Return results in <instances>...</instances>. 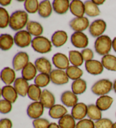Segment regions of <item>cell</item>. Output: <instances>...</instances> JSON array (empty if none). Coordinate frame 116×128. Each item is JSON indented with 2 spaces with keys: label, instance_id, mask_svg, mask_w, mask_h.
I'll return each mask as SVG.
<instances>
[{
  "label": "cell",
  "instance_id": "836d02e7",
  "mask_svg": "<svg viewBox=\"0 0 116 128\" xmlns=\"http://www.w3.org/2000/svg\"><path fill=\"white\" fill-rule=\"evenodd\" d=\"M85 14L88 16L95 17L99 15L100 10L98 6L93 2L92 1H87L84 2Z\"/></svg>",
  "mask_w": 116,
  "mask_h": 128
},
{
  "label": "cell",
  "instance_id": "7c38bea8",
  "mask_svg": "<svg viewBox=\"0 0 116 128\" xmlns=\"http://www.w3.org/2000/svg\"><path fill=\"white\" fill-rule=\"evenodd\" d=\"M52 62L55 67L62 70L68 69L70 64V60L68 57L61 52H57L53 56Z\"/></svg>",
  "mask_w": 116,
  "mask_h": 128
},
{
  "label": "cell",
  "instance_id": "8d00e7d4",
  "mask_svg": "<svg viewBox=\"0 0 116 128\" xmlns=\"http://www.w3.org/2000/svg\"><path fill=\"white\" fill-rule=\"evenodd\" d=\"M66 72L68 78L74 81L80 79L83 74V70L81 68L74 66H69L66 70Z\"/></svg>",
  "mask_w": 116,
  "mask_h": 128
},
{
  "label": "cell",
  "instance_id": "74e56055",
  "mask_svg": "<svg viewBox=\"0 0 116 128\" xmlns=\"http://www.w3.org/2000/svg\"><path fill=\"white\" fill-rule=\"evenodd\" d=\"M50 75L46 74H40L37 75L34 80L35 84L40 88H44L48 86L50 82Z\"/></svg>",
  "mask_w": 116,
  "mask_h": 128
},
{
  "label": "cell",
  "instance_id": "30bf717a",
  "mask_svg": "<svg viewBox=\"0 0 116 128\" xmlns=\"http://www.w3.org/2000/svg\"><path fill=\"white\" fill-rule=\"evenodd\" d=\"M71 42L74 47L78 48H86L88 45V38L83 32H75L71 35Z\"/></svg>",
  "mask_w": 116,
  "mask_h": 128
},
{
  "label": "cell",
  "instance_id": "7dc6e473",
  "mask_svg": "<svg viewBox=\"0 0 116 128\" xmlns=\"http://www.w3.org/2000/svg\"><path fill=\"white\" fill-rule=\"evenodd\" d=\"M11 0H0V4L3 6H6L11 4Z\"/></svg>",
  "mask_w": 116,
  "mask_h": 128
},
{
  "label": "cell",
  "instance_id": "d590c367",
  "mask_svg": "<svg viewBox=\"0 0 116 128\" xmlns=\"http://www.w3.org/2000/svg\"><path fill=\"white\" fill-rule=\"evenodd\" d=\"M87 116L93 121L99 120L102 118L101 111L96 104H90L88 106Z\"/></svg>",
  "mask_w": 116,
  "mask_h": 128
},
{
  "label": "cell",
  "instance_id": "ac0fdd59",
  "mask_svg": "<svg viewBox=\"0 0 116 128\" xmlns=\"http://www.w3.org/2000/svg\"><path fill=\"white\" fill-rule=\"evenodd\" d=\"M14 87L20 96L25 97L28 93L30 87L28 81L23 78H19L14 82Z\"/></svg>",
  "mask_w": 116,
  "mask_h": 128
},
{
  "label": "cell",
  "instance_id": "ffe728a7",
  "mask_svg": "<svg viewBox=\"0 0 116 128\" xmlns=\"http://www.w3.org/2000/svg\"><path fill=\"white\" fill-rule=\"evenodd\" d=\"M52 43L55 48H60L66 44L68 41V36L67 33L64 30H57L52 36Z\"/></svg>",
  "mask_w": 116,
  "mask_h": 128
},
{
  "label": "cell",
  "instance_id": "7402d4cb",
  "mask_svg": "<svg viewBox=\"0 0 116 128\" xmlns=\"http://www.w3.org/2000/svg\"><path fill=\"white\" fill-rule=\"evenodd\" d=\"M15 72L14 70L10 67H5L1 70V78L3 82L6 85H10L15 82Z\"/></svg>",
  "mask_w": 116,
  "mask_h": 128
},
{
  "label": "cell",
  "instance_id": "7a4b0ae2",
  "mask_svg": "<svg viewBox=\"0 0 116 128\" xmlns=\"http://www.w3.org/2000/svg\"><path fill=\"white\" fill-rule=\"evenodd\" d=\"M52 42L46 37L38 36L32 39L31 46L36 52L40 54H46L52 50Z\"/></svg>",
  "mask_w": 116,
  "mask_h": 128
},
{
  "label": "cell",
  "instance_id": "3957f363",
  "mask_svg": "<svg viewBox=\"0 0 116 128\" xmlns=\"http://www.w3.org/2000/svg\"><path fill=\"white\" fill-rule=\"evenodd\" d=\"M112 48V41L107 35H102L97 37L95 42L96 52L100 56H106L110 52Z\"/></svg>",
  "mask_w": 116,
  "mask_h": 128
},
{
  "label": "cell",
  "instance_id": "4316f807",
  "mask_svg": "<svg viewBox=\"0 0 116 128\" xmlns=\"http://www.w3.org/2000/svg\"><path fill=\"white\" fill-rule=\"evenodd\" d=\"M27 31L35 37L41 36L43 33V27L40 23L35 21H30L26 26Z\"/></svg>",
  "mask_w": 116,
  "mask_h": 128
},
{
  "label": "cell",
  "instance_id": "52a82bcc",
  "mask_svg": "<svg viewBox=\"0 0 116 128\" xmlns=\"http://www.w3.org/2000/svg\"><path fill=\"white\" fill-rule=\"evenodd\" d=\"M29 63V56L26 52H20L13 59V67L16 71L22 70Z\"/></svg>",
  "mask_w": 116,
  "mask_h": 128
},
{
  "label": "cell",
  "instance_id": "7bdbcfd3",
  "mask_svg": "<svg viewBox=\"0 0 116 128\" xmlns=\"http://www.w3.org/2000/svg\"><path fill=\"white\" fill-rule=\"evenodd\" d=\"M12 110V103L5 99L0 101V112L3 114H7Z\"/></svg>",
  "mask_w": 116,
  "mask_h": 128
},
{
  "label": "cell",
  "instance_id": "9a60e30c",
  "mask_svg": "<svg viewBox=\"0 0 116 128\" xmlns=\"http://www.w3.org/2000/svg\"><path fill=\"white\" fill-rule=\"evenodd\" d=\"M1 95L4 99L12 103H14L18 96V94L16 90L12 85L4 86L1 89Z\"/></svg>",
  "mask_w": 116,
  "mask_h": 128
},
{
  "label": "cell",
  "instance_id": "ab89813d",
  "mask_svg": "<svg viewBox=\"0 0 116 128\" xmlns=\"http://www.w3.org/2000/svg\"><path fill=\"white\" fill-rule=\"evenodd\" d=\"M10 16L5 8H0V27L5 28L9 25Z\"/></svg>",
  "mask_w": 116,
  "mask_h": 128
},
{
  "label": "cell",
  "instance_id": "1f68e13d",
  "mask_svg": "<svg viewBox=\"0 0 116 128\" xmlns=\"http://www.w3.org/2000/svg\"><path fill=\"white\" fill-rule=\"evenodd\" d=\"M69 59L73 66L80 67L83 63L84 59L81 52L77 50H71L69 52Z\"/></svg>",
  "mask_w": 116,
  "mask_h": 128
},
{
  "label": "cell",
  "instance_id": "816d5d0a",
  "mask_svg": "<svg viewBox=\"0 0 116 128\" xmlns=\"http://www.w3.org/2000/svg\"><path fill=\"white\" fill-rule=\"evenodd\" d=\"M113 88V90H114V92H115V93H116V80H115L114 81Z\"/></svg>",
  "mask_w": 116,
  "mask_h": 128
},
{
  "label": "cell",
  "instance_id": "c3c4849f",
  "mask_svg": "<svg viewBox=\"0 0 116 128\" xmlns=\"http://www.w3.org/2000/svg\"><path fill=\"white\" fill-rule=\"evenodd\" d=\"M92 2L95 4V5L98 6L102 5V4L105 2V1L104 0H102V1H101V0H100V1L99 0H92Z\"/></svg>",
  "mask_w": 116,
  "mask_h": 128
},
{
  "label": "cell",
  "instance_id": "603a6c76",
  "mask_svg": "<svg viewBox=\"0 0 116 128\" xmlns=\"http://www.w3.org/2000/svg\"><path fill=\"white\" fill-rule=\"evenodd\" d=\"M70 4L68 0H54L53 1L52 7L57 14L62 15L68 12L70 8Z\"/></svg>",
  "mask_w": 116,
  "mask_h": 128
},
{
  "label": "cell",
  "instance_id": "f35d334b",
  "mask_svg": "<svg viewBox=\"0 0 116 128\" xmlns=\"http://www.w3.org/2000/svg\"><path fill=\"white\" fill-rule=\"evenodd\" d=\"M39 4L37 0H27L24 1V6L27 12L30 14H35L38 12Z\"/></svg>",
  "mask_w": 116,
  "mask_h": 128
},
{
  "label": "cell",
  "instance_id": "681fc988",
  "mask_svg": "<svg viewBox=\"0 0 116 128\" xmlns=\"http://www.w3.org/2000/svg\"><path fill=\"white\" fill-rule=\"evenodd\" d=\"M48 128H60L59 124H57L55 122H52L50 124Z\"/></svg>",
  "mask_w": 116,
  "mask_h": 128
},
{
  "label": "cell",
  "instance_id": "e0dca14e",
  "mask_svg": "<svg viewBox=\"0 0 116 128\" xmlns=\"http://www.w3.org/2000/svg\"><path fill=\"white\" fill-rule=\"evenodd\" d=\"M61 100L66 107H73L78 103V97L73 92L66 91L62 94Z\"/></svg>",
  "mask_w": 116,
  "mask_h": 128
},
{
  "label": "cell",
  "instance_id": "f546056e",
  "mask_svg": "<svg viewBox=\"0 0 116 128\" xmlns=\"http://www.w3.org/2000/svg\"><path fill=\"white\" fill-rule=\"evenodd\" d=\"M15 44L14 38L9 34H2L0 37V48L3 51H8Z\"/></svg>",
  "mask_w": 116,
  "mask_h": 128
},
{
  "label": "cell",
  "instance_id": "d6a6232c",
  "mask_svg": "<svg viewBox=\"0 0 116 128\" xmlns=\"http://www.w3.org/2000/svg\"><path fill=\"white\" fill-rule=\"evenodd\" d=\"M75 120L71 114H66L59 121L60 128H76Z\"/></svg>",
  "mask_w": 116,
  "mask_h": 128
},
{
  "label": "cell",
  "instance_id": "484cf974",
  "mask_svg": "<svg viewBox=\"0 0 116 128\" xmlns=\"http://www.w3.org/2000/svg\"><path fill=\"white\" fill-rule=\"evenodd\" d=\"M113 102V99L107 96H100L96 102V105L101 111H105L110 108Z\"/></svg>",
  "mask_w": 116,
  "mask_h": 128
},
{
  "label": "cell",
  "instance_id": "83f0119b",
  "mask_svg": "<svg viewBox=\"0 0 116 128\" xmlns=\"http://www.w3.org/2000/svg\"><path fill=\"white\" fill-rule=\"evenodd\" d=\"M103 67L108 70L116 71V56L111 54L104 56L101 59Z\"/></svg>",
  "mask_w": 116,
  "mask_h": 128
},
{
  "label": "cell",
  "instance_id": "44dd1931",
  "mask_svg": "<svg viewBox=\"0 0 116 128\" xmlns=\"http://www.w3.org/2000/svg\"><path fill=\"white\" fill-rule=\"evenodd\" d=\"M40 102L44 106V108L50 109L55 105V99L52 92L47 89H44L42 92Z\"/></svg>",
  "mask_w": 116,
  "mask_h": 128
},
{
  "label": "cell",
  "instance_id": "2e32d148",
  "mask_svg": "<svg viewBox=\"0 0 116 128\" xmlns=\"http://www.w3.org/2000/svg\"><path fill=\"white\" fill-rule=\"evenodd\" d=\"M35 66L38 71L41 74H50L52 72V64L50 61L44 57L37 59L35 62Z\"/></svg>",
  "mask_w": 116,
  "mask_h": 128
},
{
  "label": "cell",
  "instance_id": "d6986e66",
  "mask_svg": "<svg viewBox=\"0 0 116 128\" xmlns=\"http://www.w3.org/2000/svg\"><path fill=\"white\" fill-rule=\"evenodd\" d=\"M70 10L71 14L77 17H83L85 14L84 3L79 0H74L70 4Z\"/></svg>",
  "mask_w": 116,
  "mask_h": 128
},
{
  "label": "cell",
  "instance_id": "d4e9b609",
  "mask_svg": "<svg viewBox=\"0 0 116 128\" xmlns=\"http://www.w3.org/2000/svg\"><path fill=\"white\" fill-rule=\"evenodd\" d=\"M37 69L35 64L29 62L22 70V78L27 81H31L36 77Z\"/></svg>",
  "mask_w": 116,
  "mask_h": 128
},
{
  "label": "cell",
  "instance_id": "ba28073f",
  "mask_svg": "<svg viewBox=\"0 0 116 128\" xmlns=\"http://www.w3.org/2000/svg\"><path fill=\"white\" fill-rule=\"evenodd\" d=\"M50 80L55 85H62L69 82V78L64 70L55 69L52 70L49 74Z\"/></svg>",
  "mask_w": 116,
  "mask_h": 128
},
{
  "label": "cell",
  "instance_id": "8992f818",
  "mask_svg": "<svg viewBox=\"0 0 116 128\" xmlns=\"http://www.w3.org/2000/svg\"><path fill=\"white\" fill-rule=\"evenodd\" d=\"M44 107L40 102H33L28 106L27 109V114L31 119L40 118L44 113Z\"/></svg>",
  "mask_w": 116,
  "mask_h": 128
},
{
  "label": "cell",
  "instance_id": "cb8c5ba5",
  "mask_svg": "<svg viewBox=\"0 0 116 128\" xmlns=\"http://www.w3.org/2000/svg\"><path fill=\"white\" fill-rule=\"evenodd\" d=\"M68 113L66 108L63 105L55 104L49 111V115L53 119H60Z\"/></svg>",
  "mask_w": 116,
  "mask_h": 128
},
{
  "label": "cell",
  "instance_id": "4dcf8cb0",
  "mask_svg": "<svg viewBox=\"0 0 116 128\" xmlns=\"http://www.w3.org/2000/svg\"><path fill=\"white\" fill-rule=\"evenodd\" d=\"M71 90L76 95L83 94L87 90L86 81L82 78L74 81L71 84Z\"/></svg>",
  "mask_w": 116,
  "mask_h": 128
},
{
  "label": "cell",
  "instance_id": "8fae6325",
  "mask_svg": "<svg viewBox=\"0 0 116 128\" xmlns=\"http://www.w3.org/2000/svg\"><path fill=\"white\" fill-rule=\"evenodd\" d=\"M69 26L74 31L82 32L90 27V22L86 17H76L70 22Z\"/></svg>",
  "mask_w": 116,
  "mask_h": 128
},
{
  "label": "cell",
  "instance_id": "60d3db41",
  "mask_svg": "<svg viewBox=\"0 0 116 128\" xmlns=\"http://www.w3.org/2000/svg\"><path fill=\"white\" fill-rule=\"evenodd\" d=\"M95 128H113V123L110 119L102 118L95 121Z\"/></svg>",
  "mask_w": 116,
  "mask_h": 128
},
{
  "label": "cell",
  "instance_id": "bcb514c9",
  "mask_svg": "<svg viewBox=\"0 0 116 128\" xmlns=\"http://www.w3.org/2000/svg\"><path fill=\"white\" fill-rule=\"evenodd\" d=\"M13 123L9 118H2L0 121V128H12Z\"/></svg>",
  "mask_w": 116,
  "mask_h": 128
},
{
  "label": "cell",
  "instance_id": "4fadbf2b",
  "mask_svg": "<svg viewBox=\"0 0 116 128\" xmlns=\"http://www.w3.org/2000/svg\"><path fill=\"white\" fill-rule=\"evenodd\" d=\"M88 106L84 103H78L71 110V114L76 120H81L87 116Z\"/></svg>",
  "mask_w": 116,
  "mask_h": 128
},
{
  "label": "cell",
  "instance_id": "f6af8a7d",
  "mask_svg": "<svg viewBox=\"0 0 116 128\" xmlns=\"http://www.w3.org/2000/svg\"><path fill=\"white\" fill-rule=\"evenodd\" d=\"M81 54L84 60H85L86 62L92 60L93 56H94L93 51L89 48H86L82 50Z\"/></svg>",
  "mask_w": 116,
  "mask_h": 128
},
{
  "label": "cell",
  "instance_id": "6da1fadb",
  "mask_svg": "<svg viewBox=\"0 0 116 128\" xmlns=\"http://www.w3.org/2000/svg\"><path fill=\"white\" fill-rule=\"evenodd\" d=\"M28 23V15L27 12L23 10H17L11 15L9 27L13 30L18 32L27 26Z\"/></svg>",
  "mask_w": 116,
  "mask_h": 128
},
{
  "label": "cell",
  "instance_id": "5bb4252c",
  "mask_svg": "<svg viewBox=\"0 0 116 128\" xmlns=\"http://www.w3.org/2000/svg\"><path fill=\"white\" fill-rule=\"evenodd\" d=\"M85 68L87 72L92 75H99L102 74L104 67L101 62L97 60H91L86 62Z\"/></svg>",
  "mask_w": 116,
  "mask_h": 128
},
{
  "label": "cell",
  "instance_id": "5b68a950",
  "mask_svg": "<svg viewBox=\"0 0 116 128\" xmlns=\"http://www.w3.org/2000/svg\"><path fill=\"white\" fill-rule=\"evenodd\" d=\"M14 38L15 45L21 48L28 47L32 41L31 34L26 30H21L17 32Z\"/></svg>",
  "mask_w": 116,
  "mask_h": 128
},
{
  "label": "cell",
  "instance_id": "277c9868",
  "mask_svg": "<svg viewBox=\"0 0 116 128\" xmlns=\"http://www.w3.org/2000/svg\"><path fill=\"white\" fill-rule=\"evenodd\" d=\"M113 84L108 79H101L96 82L91 88V91L98 96H105L113 89Z\"/></svg>",
  "mask_w": 116,
  "mask_h": 128
},
{
  "label": "cell",
  "instance_id": "ee69618b",
  "mask_svg": "<svg viewBox=\"0 0 116 128\" xmlns=\"http://www.w3.org/2000/svg\"><path fill=\"white\" fill-rule=\"evenodd\" d=\"M50 122L47 119L39 118L33 121L32 125L34 128H48Z\"/></svg>",
  "mask_w": 116,
  "mask_h": 128
},
{
  "label": "cell",
  "instance_id": "f5cc1de1",
  "mask_svg": "<svg viewBox=\"0 0 116 128\" xmlns=\"http://www.w3.org/2000/svg\"><path fill=\"white\" fill-rule=\"evenodd\" d=\"M113 128H116V122L113 124Z\"/></svg>",
  "mask_w": 116,
  "mask_h": 128
},
{
  "label": "cell",
  "instance_id": "f907efd6",
  "mask_svg": "<svg viewBox=\"0 0 116 128\" xmlns=\"http://www.w3.org/2000/svg\"><path fill=\"white\" fill-rule=\"evenodd\" d=\"M112 48L114 52H116V37L112 41Z\"/></svg>",
  "mask_w": 116,
  "mask_h": 128
},
{
  "label": "cell",
  "instance_id": "f1b7e54d",
  "mask_svg": "<svg viewBox=\"0 0 116 128\" xmlns=\"http://www.w3.org/2000/svg\"><path fill=\"white\" fill-rule=\"evenodd\" d=\"M52 8L49 1L45 0L41 1L39 4L38 13L43 18H47L50 16L52 12Z\"/></svg>",
  "mask_w": 116,
  "mask_h": 128
},
{
  "label": "cell",
  "instance_id": "b9f144b4",
  "mask_svg": "<svg viewBox=\"0 0 116 128\" xmlns=\"http://www.w3.org/2000/svg\"><path fill=\"white\" fill-rule=\"evenodd\" d=\"M76 128H95V122L90 118L82 119L77 122Z\"/></svg>",
  "mask_w": 116,
  "mask_h": 128
},
{
  "label": "cell",
  "instance_id": "e575fe53",
  "mask_svg": "<svg viewBox=\"0 0 116 128\" xmlns=\"http://www.w3.org/2000/svg\"><path fill=\"white\" fill-rule=\"evenodd\" d=\"M42 92L43 91H41L40 88L36 84H32L29 87L27 96L31 100L34 102H39L40 100Z\"/></svg>",
  "mask_w": 116,
  "mask_h": 128
},
{
  "label": "cell",
  "instance_id": "9c48e42d",
  "mask_svg": "<svg viewBox=\"0 0 116 128\" xmlns=\"http://www.w3.org/2000/svg\"><path fill=\"white\" fill-rule=\"evenodd\" d=\"M106 24L102 19H97L93 21L89 27V32L93 37H99L102 36L105 31Z\"/></svg>",
  "mask_w": 116,
  "mask_h": 128
}]
</instances>
